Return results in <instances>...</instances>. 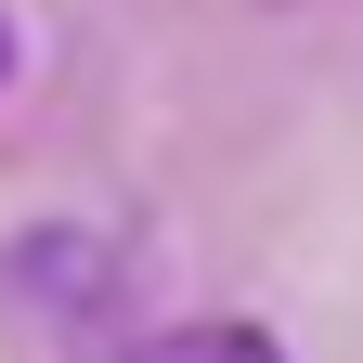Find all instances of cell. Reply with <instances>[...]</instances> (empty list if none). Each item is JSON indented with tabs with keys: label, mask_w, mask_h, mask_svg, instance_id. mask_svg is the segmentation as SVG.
<instances>
[{
	"label": "cell",
	"mask_w": 363,
	"mask_h": 363,
	"mask_svg": "<svg viewBox=\"0 0 363 363\" xmlns=\"http://www.w3.org/2000/svg\"><path fill=\"white\" fill-rule=\"evenodd\" d=\"M0 78H13V13H0Z\"/></svg>",
	"instance_id": "cell-2"
},
{
	"label": "cell",
	"mask_w": 363,
	"mask_h": 363,
	"mask_svg": "<svg viewBox=\"0 0 363 363\" xmlns=\"http://www.w3.org/2000/svg\"><path fill=\"white\" fill-rule=\"evenodd\" d=\"M117 363H286L259 325H169V337H143V350H117Z\"/></svg>",
	"instance_id": "cell-1"
}]
</instances>
